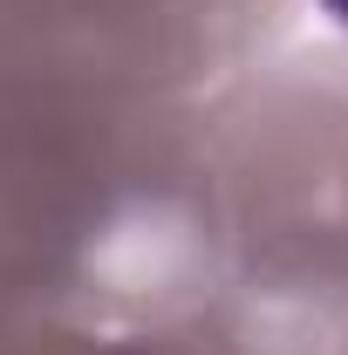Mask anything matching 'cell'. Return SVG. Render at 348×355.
I'll return each instance as SVG.
<instances>
[{
    "label": "cell",
    "instance_id": "1",
    "mask_svg": "<svg viewBox=\"0 0 348 355\" xmlns=\"http://www.w3.org/2000/svg\"><path fill=\"white\" fill-rule=\"evenodd\" d=\"M321 7H328V14H335V21L348 28V0H321Z\"/></svg>",
    "mask_w": 348,
    "mask_h": 355
}]
</instances>
